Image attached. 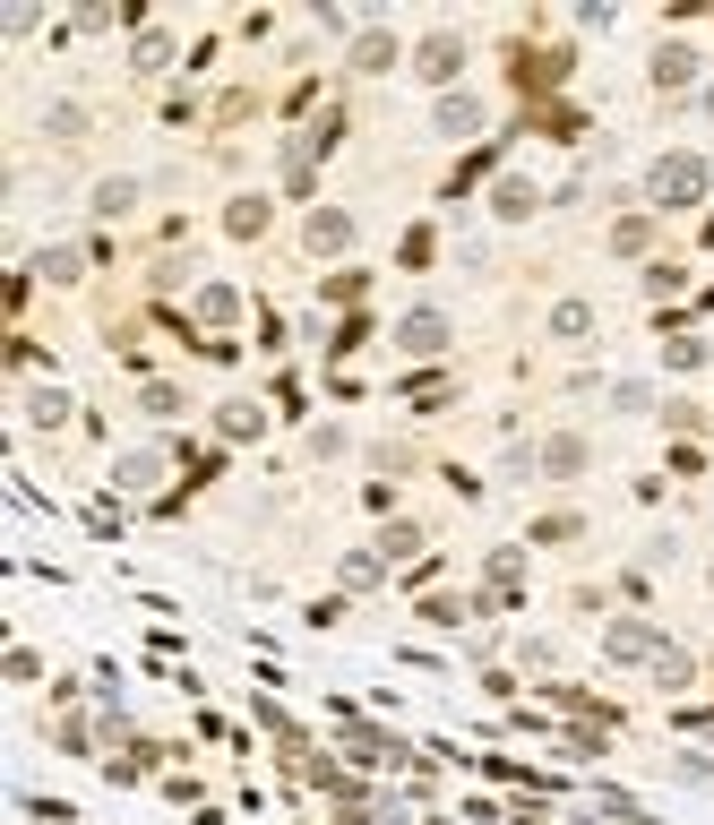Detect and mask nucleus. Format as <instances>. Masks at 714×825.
I'll return each mask as SVG.
<instances>
[{
    "label": "nucleus",
    "mask_w": 714,
    "mask_h": 825,
    "mask_svg": "<svg viewBox=\"0 0 714 825\" xmlns=\"http://www.w3.org/2000/svg\"><path fill=\"white\" fill-rule=\"evenodd\" d=\"M697 181H706V172H697L689 155H671V164L654 172V198H697Z\"/></svg>",
    "instance_id": "f257e3e1"
},
{
    "label": "nucleus",
    "mask_w": 714,
    "mask_h": 825,
    "mask_svg": "<svg viewBox=\"0 0 714 825\" xmlns=\"http://www.w3.org/2000/svg\"><path fill=\"white\" fill-rule=\"evenodd\" d=\"M439 336H448L439 318H405V344H413V353H439Z\"/></svg>",
    "instance_id": "f03ea898"
},
{
    "label": "nucleus",
    "mask_w": 714,
    "mask_h": 825,
    "mask_svg": "<svg viewBox=\"0 0 714 825\" xmlns=\"http://www.w3.org/2000/svg\"><path fill=\"white\" fill-rule=\"evenodd\" d=\"M95 207H104V215H130L138 190H130V181H104V190H95Z\"/></svg>",
    "instance_id": "7ed1b4c3"
}]
</instances>
